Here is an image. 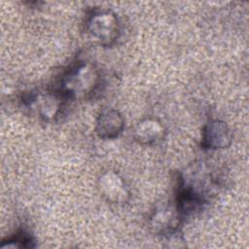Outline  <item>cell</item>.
<instances>
[{
  "mask_svg": "<svg viewBox=\"0 0 249 249\" xmlns=\"http://www.w3.org/2000/svg\"><path fill=\"white\" fill-rule=\"evenodd\" d=\"M100 83L99 71L86 61L76 62L64 74L58 91L64 98L82 99L91 95Z\"/></svg>",
  "mask_w": 249,
  "mask_h": 249,
  "instance_id": "6da1fadb",
  "label": "cell"
},
{
  "mask_svg": "<svg viewBox=\"0 0 249 249\" xmlns=\"http://www.w3.org/2000/svg\"><path fill=\"white\" fill-rule=\"evenodd\" d=\"M86 28L89 34L103 46H110L119 38L121 24L112 10H95L88 18Z\"/></svg>",
  "mask_w": 249,
  "mask_h": 249,
  "instance_id": "7a4b0ae2",
  "label": "cell"
},
{
  "mask_svg": "<svg viewBox=\"0 0 249 249\" xmlns=\"http://www.w3.org/2000/svg\"><path fill=\"white\" fill-rule=\"evenodd\" d=\"M97 189L101 196L111 203L124 204L130 198L126 183L113 170H107L98 177Z\"/></svg>",
  "mask_w": 249,
  "mask_h": 249,
  "instance_id": "3957f363",
  "label": "cell"
},
{
  "mask_svg": "<svg viewBox=\"0 0 249 249\" xmlns=\"http://www.w3.org/2000/svg\"><path fill=\"white\" fill-rule=\"evenodd\" d=\"M231 141L232 132L228 124L222 120H212L202 129L201 146L204 149H226L231 144Z\"/></svg>",
  "mask_w": 249,
  "mask_h": 249,
  "instance_id": "277c9868",
  "label": "cell"
},
{
  "mask_svg": "<svg viewBox=\"0 0 249 249\" xmlns=\"http://www.w3.org/2000/svg\"><path fill=\"white\" fill-rule=\"evenodd\" d=\"M124 121L122 114L113 108L102 109L95 121L96 134L102 139H114L124 130Z\"/></svg>",
  "mask_w": 249,
  "mask_h": 249,
  "instance_id": "5b68a950",
  "label": "cell"
},
{
  "mask_svg": "<svg viewBox=\"0 0 249 249\" xmlns=\"http://www.w3.org/2000/svg\"><path fill=\"white\" fill-rule=\"evenodd\" d=\"M165 136V128L162 124L153 118L141 120L133 130L134 139L142 145H154L160 143Z\"/></svg>",
  "mask_w": 249,
  "mask_h": 249,
  "instance_id": "8992f818",
  "label": "cell"
},
{
  "mask_svg": "<svg viewBox=\"0 0 249 249\" xmlns=\"http://www.w3.org/2000/svg\"><path fill=\"white\" fill-rule=\"evenodd\" d=\"M179 217L178 212L170 208L158 210L151 217V227L162 236L179 229Z\"/></svg>",
  "mask_w": 249,
  "mask_h": 249,
  "instance_id": "52a82bcc",
  "label": "cell"
},
{
  "mask_svg": "<svg viewBox=\"0 0 249 249\" xmlns=\"http://www.w3.org/2000/svg\"><path fill=\"white\" fill-rule=\"evenodd\" d=\"M62 94L57 90L55 92H48L42 95H36L34 103H37L38 112L40 116L50 121L54 119L62 106Z\"/></svg>",
  "mask_w": 249,
  "mask_h": 249,
  "instance_id": "ba28073f",
  "label": "cell"
},
{
  "mask_svg": "<svg viewBox=\"0 0 249 249\" xmlns=\"http://www.w3.org/2000/svg\"><path fill=\"white\" fill-rule=\"evenodd\" d=\"M2 248H32L34 247V240L32 236L24 231H19L11 236L2 240L1 244Z\"/></svg>",
  "mask_w": 249,
  "mask_h": 249,
  "instance_id": "9c48e42d",
  "label": "cell"
}]
</instances>
